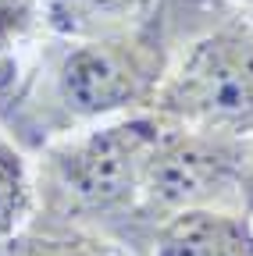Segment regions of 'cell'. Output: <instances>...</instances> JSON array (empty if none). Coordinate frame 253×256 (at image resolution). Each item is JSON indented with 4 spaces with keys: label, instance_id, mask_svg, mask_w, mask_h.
Instances as JSON below:
<instances>
[{
    "label": "cell",
    "instance_id": "11",
    "mask_svg": "<svg viewBox=\"0 0 253 256\" xmlns=\"http://www.w3.org/2000/svg\"><path fill=\"white\" fill-rule=\"evenodd\" d=\"M242 8L249 11V18H253V0H242Z\"/></svg>",
    "mask_w": 253,
    "mask_h": 256
},
{
    "label": "cell",
    "instance_id": "6",
    "mask_svg": "<svg viewBox=\"0 0 253 256\" xmlns=\"http://www.w3.org/2000/svg\"><path fill=\"white\" fill-rule=\"evenodd\" d=\"M153 11V0H47V25L65 40L118 36L143 25Z\"/></svg>",
    "mask_w": 253,
    "mask_h": 256
},
{
    "label": "cell",
    "instance_id": "1",
    "mask_svg": "<svg viewBox=\"0 0 253 256\" xmlns=\"http://www.w3.org/2000/svg\"><path fill=\"white\" fill-rule=\"evenodd\" d=\"M168 18L97 40H72L0 104V121L25 146H43L50 136L118 110H146L153 89L168 72Z\"/></svg>",
    "mask_w": 253,
    "mask_h": 256
},
{
    "label": "cell",
    "instance_id": "4",
    "mask_svg": "<svg viewBox=\"0 0 253 256\" xmlns=\"http://www.w3.org/2000/svg\"><path fill=\"white\" fill-rule=\"evenodd\" d=\"M246 156V139L196 132V128L168 121L146 156L139 182L136 252L150 249V235L164 217L189 206H228L232 200H239Z\"/></svg>",
    "mask_w": 253,
    "mask_h": 256
},
{
    "label": "cell",
    "instance_id": "5",
    "mask_svg": "<svg viewBox=\"0 0 253 256\" xmlns=\"http://www.w3.org/2000/svg\"><path fill=\"white\" fill-rule=\"evenodd\" d=\"M150 256H253V217L228 206H189L150 235Z\"/></svg>",
    "mask_w": 253,
    "mask_h": 256
},
{
    "label": "cell",
    "instance_id": "3",
    "mask_svg": "<svg viewBox=\"0 0 253 256\" xmlns=\"http://www.w3.org/2000/svg\"><path fill=\"white\" fill-rule=\"evenodd\" d=\"M196 132L253 136V18H228L168 64L150 107Z\"/></svg>",
    "mask_w": 253,
    "mask_h": 256
},
{
    "label": "cell",
    "instance_id": "10",
    "mask_svg": "<svg viewBox=\"0 0 253 256\" xmlns=\"http://www.w3.org/2000/svg\"><path fill=\"white\" fill-rule=\"evenodd\" d=\"M239 200H242L246 214L253 217V146H249V156H246V168H242V182H239Z\"/></svg>",
    "mask_w": 253,
    "mask_h": 256
},
{
    "label": "cell",
    "instance_id": "2",
    "mask_svg": "<svg viewBox=\"0 0 253 256\" xmlns=\"http://www.w3.org/2000/svg\"><path fill=\"white\" fill-rule=\"evenodd\" d=\"M164 124L168 121L161 114L139 110L97 132L50 146L33 182L36 210L43 217L114 238L118 246H132L136 252L139 182Z\"/></svg>",
    "mask_w": 253,
    "mask_h": 256
},
{
    "label": "cell",
    "instance_id": "9",
    "mask_svg": "<svg viewBox=\"0 0 253 256\" xmlns=\"http://www.w3.org/2000/svg\"><path fill=\"white\" fill-rule=\"evenodd\" d=\"M40 0H0V50H11L40 25Z\"/></svg>",
    "mask_w": 253,
    "mask_h": 256
},
{
    "label": "cell",
    "instance_id": "8",
    "mask_svg": "<svg viewBox=\"0 0 253 256\" xmlns=\"http://www.w3.org/2000/svg\"><path fill=\"white\" fill-rule=\"evenodd\" d=\"M36 210V185L22 150L0 136V246Z\"/></svg>",
    "mask_w": 253,
    "mask_h": 256
},
{
    "label": "cell",
    "instance_id": "7",
    "mask_svg": "<svg viewBox=\"0 0 253 256\" xmlns=\"http://www.w3.org/2000/svg\"><path fill=\"white\" fill-rule=\"evenodd\" d=\"M0 256H114V242L54 217H29L0 246Z\"/></svg>",
    "mask_w": 253,
    "mask_h": 256
}]
</instances>
